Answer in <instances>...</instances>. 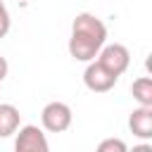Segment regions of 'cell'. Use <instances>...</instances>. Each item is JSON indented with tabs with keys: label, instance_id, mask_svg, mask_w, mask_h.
Wrapping results in <instances>:
<instances>
[{
	"label": "cell",
	"instance_id": "1",
	"mask_svg": "<svg viewBox=\"0 0 152 152\" xmlns=\"http://www.w3.org/2000/svg\"><path fill=\"white\" fill-rule=\"evenodd\" d=\"M104 40H107V26L102 24V19H97L90 12L76 14L71 24V38H69V55L76 62L95 59Z\"/></svg>",
	"mask_w": 152,
	"mask_h": 152
},
{
	"label": "cell",
	"instance_id": "2",
	"mask_svg": "<svg viewBox=\"0 0 152 152\" xmlns=\"http://www.w3.org/2000/svg\"><path fill=\"white\" fill-rule=\"evenodd\" d=\"M40 124L48 133H64L71 126V107L66 102H48L40 112Z\"/></svg>",
	"mask_w": 152,
	"mask_h": 152
},
{
	"label": "cell",
	"instance_id": "3",
	"mask_svg": "<svg viewBox=\"0 0 152 152\" xmlns=\"http://www.w3.org/2000/svg\"><path fill=\"white\" fill-rule=\"evenodd\" d=\"M97 62H100L102 66H107L114 76H121V74L128 69V64H131V52H128V48L121 45V43L102 45L100 52H97Z\"/></svg>",
	"mask_w": 152,
	"mask_h": 152
},
{
	"label": "cell",
	"instance_id": "4",
	"mask_svg": "<svg viewBox=\"0 0 152 152\" xmlns=\"http://www.w3.org/2000/svg\"><path fill=\"white\" fill-rule=\"evenodd\" d=\"M116 81H119V76H114L107 66H102L100 62H93V59L88 62V66L83 71V83L93 93H107L116 86Z\"/></svg>",
	"mask_w": 152,
	"mask_h": 152
},
{
	"label": "cell",
	"instance_id": "5",
	"mask_svg": "<svg viewBox=\"0 0 152 152\" xmlns=\"http://www.w3.org/2000/svg\"><path fill=\"white\" fill-rule=\"evenodd\" d=\"M17 140H14V150L17 152H48V138L45 133L33 126V124H26L21 128H17Z\"/></svg>",
	"mask_w": 152,
	"mask_h": 152
},
{
	"label": "cell",
	"instance_id": "6",
	"mask_svg": "<svg viewBox=\"0 0 152 152\" xmlns=\"http://www.w3.org/2000/svg\"><path fill=\"white\" fill-rule=\"evenodd\" d=\"M128 128L135 138L150 140L152 138V107L140 104L138 109H133L131 116H128Z\"/></svg>",
	"mask_w": 152,
	"mask_h": 152
},
{
	"label": "cell",
	"instance_id": "7",
	"mask_svg": "<svg viewBox=\"0 0 152 152\" xmlns=\"http://www.w3.org/2000/svg\"><path fill=\"white\" fill-rule=\"evenodd\" d=\"M21 124V114L14 104H0V138H10L17 133Z\"/></svg>",
	"mask_w": 152,
	"mask_h": 152
},
{
	"label": "cell",
	"instance_id": "8",
	"mask_svg": "<svg viewBox=\"0 0 152 152\" xmlns=\"http://www.w3.org/2000/svg\"><path fill=\"white\" fill-rule=\"evenodd\" d=\"M131 93H133V97L138 100V104L152 107V78H150V76L135 78L133 86H131Z\"/></svg>",
	"mask_w": 152,
	"mask_h": 152
},
{
	"label": "cell",
	"instance_id": "9",
	"mask_svg": "<svg viewBox=\"0 0 152 152\" xmlns=\"http://www.w3.org/2000/svg\"><path fill=\"white\" fill-rule=\"evenodd\" d=\"M97 152H126V142L119 138H107L97 145Z\"/></svg>",
	"mask_w": 152,
	"mask_h": 152
},
{
	"label": "cell",
	"instance_id": "10",
	"mask_svg": "<svg viewBox=\"0 0 152 152\" xmlns=\"http://www.w3.org/2000/svg\"><path fill=\"white\" fill-rule=\"evenodd\" d=\"M10 24H12V19H10V12H7L5 2L0 0V38H5V36L10 33Z\"/></svg>",
	"mask_w": 152,
	"mask_h": 152
},
{
	"label": "cell",
	"instance_id": "11",
	"mask_svg": "<svg viewBox=\"0 0 152 152\" xmlns=\"http://www.w3.org/2000/svg\"><path fill=\"white\" fill-rule=\"evenodd\" d=\"M7 69H10V64H7V59L0 55V83H2V78L7 76Z\"/></svg>",
	"mask_w": 152,
	"mask_h": 152
}]
</instances>
